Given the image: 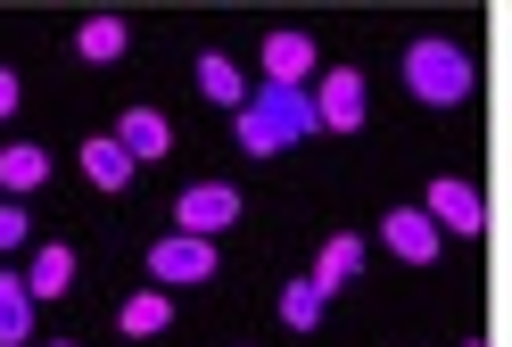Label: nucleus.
<instances>
[{
    "label": "nucleus",
    "mask_w": 512,
    "mask_h": 347,
    "mask_svg": "<svg viewBox=\"0 0 512 347\" xmlns=\"http://www.w3.org/2000/svg\"><path fill=\"white\" fill-rule=\"evenodd\" d=\"M405 91H413L422 108H455L463 91H471V50L438 42V34L413 42V50H405Z\"/></svg>",
    "instance_id": "nucleus-1"
},
{
    "label": "nucleus",
    "mask_w": 512,
    "mask_h": 347,
    "mask_svg": "<svg viewBox=\"0 0 512 347\" xmlns=\"http://www.w3.org/2000/svg\"><path fill=\"white\" fill-rule=\"evenodd\" d=\"M248 116L265 124L273 149H298V141L323 133V124H314V91H306V83H256V91H248Z\"/></svg>",
    "instance_id": "nucleus-2"
},
{
    "label": "nucleus",
    "mask_w": 512,
    "mask_h": 347,
    "mask_svg": "<svg viewBox=\"0 0 512 347\" xmlns=\"http://www.w3.org/2000/svg\"><path fill=\"white\" fill-rule=\"evenodd\" d=\"M232 224H240V191L232 182H190V191L174 199V232H190V240H215Z\"/></svg>",
    "instance_id": "nucleus-3"
},
{
    "label": "nucleus",
    "mask_w": 512,
    "mask_h": 347,
    "mask_svg": "<svg viewBox=\"0 0 512 347\" xmlns=\"http://www.w3.org/2000/svg\"><path fill=\"white\" fill-rule=\"evenodd\" d=\"M422 215H430L438 232H455V240H471L479 224H488V199H479V191H471L463 174H438V182H430V207H422Z\"/></svg>",
    "instance_id": "nucleus-4"
},
{
    "label": "nucleus",
    "mask_w": 512,
    "mask_h": 347,
    "mask_svg": "<svg viewBox=\"0 0 512 347\" xmlns=\"http://www.w3.org/2000/svg\"><path fill=\"white\" fill-rule=\"evenodd\" d=\"M314 124H323V133H356L364 124V75L356 67H331L314 83Z\"/></svg>",
    "instance_id": "nucleus-5"
},
{
    "label": "nucleus",
    "mask_w": 512,
    "mask_h": 347,
    "mask_svg": "<svg viewBox=\"0 0 512 347\" xmlns=\"http://www.w3.org/2000/svg\"><path fill=\"white\" fill-rule=\"evenodd\" d=\"M149 281H215V240L166 232V240L149 248Z\"/></svg>",
    "instance_id": "nucleus-6"
},
{
    "label": "nucleus",
    "mask_w": 512,
    "mask_h": 347,
    "mask_svg": "<svg viewBox=\"0 0 512 347\" xmlns=\"http://www.w3.org/2000/svg\"><path fill=\"white\" fill-rule=\"evenodd\" d=\"M438 224H430V215L422 207H397V215H380V248H389V257H405V265H430L438 257Z\"/></svg>",
    "instance_id": "nucleus-7"
},
{
    "label": "nucleus",
    "mask_w": 512,
    "mask_h": 347,
    "mask_svg": "<svg viewBox=\"0 0 512 347\" xmlns=\"http://www.w3.org/2000/svg\"><path fill=\"white\" fill-rule=\"evenodd\" d=\"M108 141H116V149L141 166V157H166V149H174V124L157 116V108H124V124H116Z\"/></svg>",
    "instance_id": "nucleus-8"
},
{
    "label": "nucleus",
    "mask_w": 512,
    "mask_h": 347,
    "mask_svg": "<svg viewBox=\"0 0 512 347\" xmlns=\"http://www.w3.org/2000/svg\"><path fill=\"white\" fill-rule=\"evenodd\" d=\"M265 83H314V42L306 34H265Z\"/></svg>",
    "instance_id": "nucleus-9"
},
{
    "label": "nucleus",
    "mask_w": 512,
    "mask_h": 347,
    "mask_svg": "<svg viewBox=\"0 0 512 347\" xmlns=\"http://www.w3.org/2000/svg\"><path fill=\"white\" fill-rule=\"evenodd\" d=\"M17 281H25V298H67L75 290V248L67 240L34 248V273H17Z\"/></svg>",
    "instance_id": "nucleus-10"
},
{
    "label": "nucleus",
    "mask_w": 512,
    "mask_h": 347,
    "mask_svg": "<svg viewBox=\"0 0 512 347\" xmlns=\"http://www.w3.org/2000/svg\"><path fill=\"white\" fill-rule=\"evenodd\" d=\"M356 273H364V240H356V232H331V240H323V257H314V273H306V281H314V290L331 298L339 281H356Z\"/></svg>",
    "instance_id": "nucleus-11"
},
{
    "label": "nucleus",
    "mask_w": 512,
    "mask_h": 347,
    "mask_svg": "<svg viewBox=\"0 0 512 347\" xmlns=\"http://www.w3.org/2000/svg\"><path fill=\"white\" fill-rule=\"evenodd\" d=\"M42 182H50V149L42 141L0 149V191H42Z\"/></svg>",
    "instance_id": "nucleus-12"
},
{
    "label": "nucleus",
    "mask_w": 512,
    "mask_h": 347,
    "mask_svg": "<svg viewBox=\"0 0 512 347\" xmlns=\"http://www.w3.org/2000/svg\"><path fill=\"white\" fill-rule=\"evenodd\" d=\"M124 42H133V25H124V17H83V25H75V50L91 58V67L124 58Z\"/></svg>",
    "instance_id": "nucleus-13"
},
{
    "label": "nucleus",
    "mask_w": 512,
    "mask_h": 347,
    "mask_svg": "<svg viewBox=\"0 0 512 347\" xmlns=\"http://www.w3.org/2000/svg\"><path fill=\"white\" fill-rule=\"evenodd\" d=\"M116 323H124V339H157V331L174 323V298H166V290H133Z\"/></svg>",
    "instance_id": "nucleus-14"
},
{
    "label": "nucleus",
    "mask_w": 512,
    "mask_h": 347,
    "mask_svg": "<svg viewBox=\"0 0 512 347\" xmlns=\"http://www.w3.org/2000/svg\"><path fill=\"white\" fill-rule=\"evenodd\" d=\"M199 91H207L215 108H232V116L248 108V83H240V67H232L223 50H207V58H199Z\"/></svg>",
    "instance_id": "nucleus-15"
},
{
    "label": "nucleus",
    "mask_w": 512,
    "mask_h": 347,
    "mask_svg": "<svg viewBox=\"0 0 512 347\" xmlns=\"http://www.w3.org/2000/svg\"><path fill=\"white\" fill-rule=\"evenodd\" d=\"M25 339H34V298L17 273H0V347H25Z\"/></svg>",
    "instance_id": "nucleus-16"
},
{
    "label": "nucleus",
    "mask_w": 512,
    "mask_h": 347,
    "mask_svg": "<svg viewBox=\"0 0 512 347\" xmlns=\"http://www.w3.org/2000/svg\"><path fill=\"white\" fill-rule=\"evenodd\" d=\"M83 174L100 182V191H124V182H133V157H124L108 133H91V141H83Z\"/></svg>",
    "instance_id": "nucleus-17"
},
{
    "label": "nucleus",
    "mask_w": 512,
    "mask_h": 347,
    "mask_svg": "<svg viewBox=\"0 0 512 347\" xmlns=\"http://www.w3.org/2000/svg\"><path fill=\"white\" fill-rule=\"evenodd\" d=\"M323 290H314V281H290V290H281V323H290V331H314V323H323Z\"/></svg>",
    "instance_id": "nucleus-18"
},
{
    "label": "nucleus",
    "mask_w": 512,
    "mask_h": 347,
    "mask_svg": "<svg viewBox=\"0 0 512 347\" xmlns=\"http://www.w3.org/2000/svg\"><path fill=\"white\" fill-rule=\"evenodd\" d=\"M0 248H25V207L0 199Z\"/></svg>",
    "instance_id": "nucleus-19"
},
{
    "label": "nucleus",
    "mask_w": 512,
    "mask_h": 347,
    "mask_svg": "<svg viewBox=\"0 0 512 347\" xmlns=\"http://www.w3.org/2000/svg\"><path fill=\"white\" fill-rule=\"evenodd\" d=\"M9 108H17V75L0 67V116H9Z\"/></svg>",
    "instance_id": "nucleus-20"
},
{
    "label": "nucleus",
    "mask_w": 512,
    "mask_h": 347,
    "mask_svg": "<svg viewBox=\"0 0 512 347\" xmlns=\"http://www.w3.org/2000/svg\"><path fill=\"white\" fill-rule=\"evenodd\" d=\"M50 347H67V339H50Z\"/></svg>",
    "instance_id": "nucleus-21"
},
{
    "label": "nucleus",
    "mask_w": 512,
    "mask_h": 347,
    "mask_svg": "<svg viewBox=\"0 0 512 347\" xmlns=\"http://www.w3.org/2000/svg\"><path fill=\"white\" fill-rule=\"evenodd\" d=\"M471 347H479V339H471Z\"/></svg>",
    "instance_id": "nucleus-22"
}]
</instances>
